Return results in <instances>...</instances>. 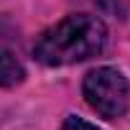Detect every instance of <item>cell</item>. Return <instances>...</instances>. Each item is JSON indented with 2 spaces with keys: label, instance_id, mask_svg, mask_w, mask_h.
<instances>
[{
  "label": "cell",
  "instance_id": "1",
  "mask_svg": "<svg viewBox=\"0 0 130 130\" xmlns=\"http://www.w3.org/2000/svg\"><path fill=\"white\" fill-rule=\"evenodd\" d=\"M105 41H107L105 23L97 15L77 13L67 15L48 31H43L33 46V56L46 67H67V64L97 56Z\"/></svg>",
  "mask_w": 130,
  "mask_h": 130
},
{
  "label": "cell",
  "instance_id": "2",
  "mask_svg": "<svg viewBox=\"0 0 130 130\" xmlns=\"http://www.w3.org/2000/svg\"><path fill=\"white\" fill-rule=\"evenodd\" d=\"M84 100L87 105L107 117V120H117L127 112V105H130V87H127V79L112 69V67H100L94 72H89L84 77Z\"/></svg>",
  "mask_w": 130,
  "mask_h": 130
},
{
  "label": "cell",
  "instance_id": "3",
  "mask_svg": "<svg viewBox=\"0 0 130 130\" xmlns=\"http://www.w3.org/2000/svg\"><path fill=\"white\" fill-rule=\"evenodd\" d=\"M23 77L26 72L21 67V61L8 51H0V87H15L23 82Z\"/></svg>",
  "mask_w": 130,
  "mask_h": 130
},
{
  "label": "cell",
  "instance_id": "4",
  "mask_svg": "<svg viewBox=\"0 0 130 130\" xmlns=\"http://www.w3.org/2000/svg\"><path fill=\"white\" fill-rule=\"evenodd\" d=\"M61 130H97L92 122H87V120H82V117H74V115H69L67 120H64V127Z\"/></svg>",
  "mask_w": 130,
  "mask_h": 130
}]
</instances>
